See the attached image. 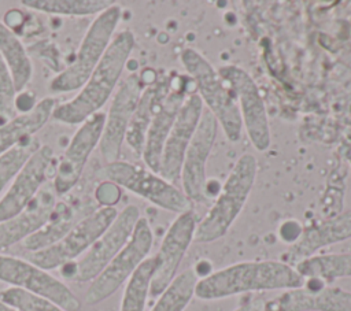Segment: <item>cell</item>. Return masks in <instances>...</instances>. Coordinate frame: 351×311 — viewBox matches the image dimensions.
I'll return each instance as SVG.
<instances>
[{
  "label": "cell",
  "mask_w": 351,
  "mask_h": 311,
  "mask_svg": "<svg viewBox=\"0 0 351 311\" xmlns=\"http://www.w3.org/2000/svg\"><path fill=\"white\" fill-rule=\"evenodd\" d=\"M106 114L99 111L84 121L58 160L53 189L58 195L70 192L80 181L90 153L99 145Z\"/></svg>",
  "instance_id": "obj_13"
},
{
  "label": "cell",
  "mask_w": 351,
  "mask_h": 311,
  "mask_svg": "<svg viewBox=\"0 0 351 311\" xmlns=\"http://www.w3.org/2000/svg\"><path fill=\"white\" fill-rule=\"evenodd\" d=\"M58 101L55 97H44L29 112L16 114L12 119L0 125V155L10 151L29 137H33L49 118Z\"/></svg>",
  "instance_id": "obj_22"
},
{
  "label": "cell",
  "mask_w": 351,
  "mask_h": 311,
  "mask_svg": "<svg viewBox=\"0 0 351 311\" xmlns=\"http://www.w3.org/2000/svg\"><path fill=\"white\" fill-rule=\"evenodd\" d=\"M293 267L303 279H317L328 285L339 278L351 277V252L313 255Z\"/></svg>",
  "instance_id": "obj_24"
},
{
  "label": "cell",
  "mask_w": 351,
  "mask_h": 311,
  "mask_svg": "<svg viewBox=\"0 0 351 311\" xmlns=\"http://www.w3.org/2000/svg\"><path fill=\"white\" fill-rule=\"evenodd\" d=\"M277 311H351V292L340 286L319 290L295 288L284 290L274 300Z\"/></svg>",
  "instance_id": "obj_21"
},
{
  "label": "cell",
  "mask_w": 351,
  "mask_h": 311,
  "mask_svg": "<svg viewBox=\"0 0 351 311\" xmlns=\"http://www.w3.org/2000/svg\"><path fill=\"white\" fill-rule=\"evenodd\" d=\"M265 304L266 301L261 297H255L251 296L248 299H245L244 301H241L234 310L232 311H263L265 310Z\"/></svg>",
  "instance_id": "obj_35"
},
{
  "label": "cell",
  "mask_w": 351,
  "mask_h": 311,
  "mask_svg": "<svg viewBox=\"0 0 351 311\" xmlns=\"http://www.w3.org/2000/svg\"><path fill=\"white\" fill-rule=\"evenodd\" d=\"M0 281L45 297L64 311L81 310V300L63 281L27 259L0 253Z\"/></svg>",
  "instance_id": "obj_11"
},
{
  "label": "cell",
  "mask_w": 351,
  "mask_h": 311,
  "mask_svg": "<svg viewBox=\"0 0 351 311\" xmlns=\"http://www.w3.org/2000/svg\"><path fill=\"white\" fill-rule=\"evenodd\" d=\"M138 219L140 210L137 206L129 204L123 207L118 211L117 218L108 229L78 260L66 263L60 267L62 277L81 284L88 281L92 282L129 241Z\"/></svg>",
  "instance_id": "obj_6"
},
{
  "label": "cell",
  "mask_w": 351,
  "mask_h": 311,
  "mask_svg": "<svg viewBox=\"0 0 351 311\" xmlns=\"http://www.w3.org/2000/svg\"><path fill=\"white\" fill-rule=\"evenodd\" d=\"M197 274L192 269L178 273L167 288L158 296L159 299L151 311H184L195 296Z\"/></svg>",
  "instance_id": "obj_28"
},
{
  "label": "cell",
  "mask_w": 351,
  "mask_h": 311,
  "mask_svg": "<svg viewBox=\"0 0 351 311\" xmlns=\"http://www.w3.org/2000/svg\"><path fill=\"white\" fill-rule=\"evenodd\" d=\"M155 267H156V259L154 255V256H148L136 269V271L126 281L119 311H144L145 310Z\"/></svg>",
  "instance_id": "obj_27"
},
{
  "label": "cell",
  "mask_w": 351,
  "mask_h": 311,
  "mask_svg": "<svg viewBox=\"0 0 351 311\" xmlns=\"http://www.w3.org/2000/svg\"><path fill=\"white\" fill-rule=\"evenodd\" d=\"M263 311H277V307H276L274 301H273V300L266 301V304H265V310H263Z\"/></svg>",
  "instance_id": "obj_37"
},
{
  "label": "cell",
  "mask_w": 351,
  "mask_h": 311,
  "mask_svg": "<svg viewBox=\"0 0 351 311\" xmlns=\"http://www.w3.org/2000/svg\"><path fill=\"white\" fill-rule=\"evenodd\" d=\"M95 200L100 207H115L122 196V188L112 181H103L95 189Z\"/></svg>",
  "instance_id": "obj_33"
},
{
  "label": "cell",
  "mask_w": 351,
  "mask_h": 311,
  "mask_svg": "<svg viewBox=\"0 0 351 311\" xmlns=\"http://www.w3.org/2000/svg\"><path fill=\"white\" fill-rule=\"evenodd\" d=\"M133 48L134 34L130 30L126 29L114 34L106 53L88 81L73 99L55 107L52 118L66 125H81L99 112L118 88Z\"/></svg>",
  "instance_id": "obj_2"
},
{
  "label": "cell",
  "mask_w": 351,
  "mask_h": 311,
  "mask_svg": "<svg viewBox=\"0 0 351 311\" xmlns=\"http://www.w3.org/2000/svg\"><path fill=\"white\" fill-rule=\"evenodd\" d=\"M152 244L154 233L149 222L147 218L140 216L129 241L90 282L85 293V301L93 306L112 296L148 258Z\"/></svg>",
  "instance_id": "obj_8"
},
{
  "label": "cell",
  "mask_w": 351,
  "mask_h": 311,
  "mask_svg": "<svg viewBox=\"0 0 351 311\" xmlns=\"http://www.w3.org/2000/svg\"><path fill=\"white\" fill-rule=\"evenodd\" d=\"M53 160V149L49 145H40L27 159L0 199V222L26 210L41 190Z\"/></svg>",
  "instance_id": "obj_16"
},
{
  "label": "cell",
  "mask_w": 351,
  "mask_h": 311,
  "mask_svg": "<svg viewBox=\"0 0 351 311\" xmlns=\"http://www.w3.org/2000/svg\"><path fill=\"white\" fill-rule=\"evenodd\" d=\"M219 77L236 97L243 127L252 147L261 152L271 142L270 125L263 99L252 77L236 64H225L218 70Z\"/></svg>",
  "instance_id": "obj_10"
},
{
  "label": "cell",
  "mask_w": 351,
  "mask_h": 311,
  "mask_svg": "<svg viewBox=\"0 0 351 311\" xmlns=\"http://www.w3.org/2000/svg\"><path fill=\"white\" fill-rule=\"evenodd\" d=\"M303 232V226L295 221V219H288L285 221L280 229H278V236L280 238L284 241V242H288V244H293L295 241H298V238L300 237Z\"/></svg>",
  "instance_id": "obj_34"
},
{
  "label": "cell",
  "mask_w": 351,
  "mask_h": 311,
  "mask_svg": "<svg viewBox=\"0 0 351 311\" xmlns=\"http://www.w3.org/2000/svg\"><path fill=\"white\" fill-rule=\"evenodd\" d=\"M143 90L144 84L137 74H129L115 89L99 142V151L106 164L119 160L126 130Z\"/></svg>",
  "instance_id": "obj_12"
},
{
  "label": "cell",
  "mask_w": 351,
  "mask_h": 311,
  "mask_svg": "<svg viewBox=\"0 0 351 311\" xmlns=\"http://www.w3.org/2000/svg\"><path fill=\"white\" fill-rule=\"evenodd\" d=\"M348 238H351V210L303 227L298 241L282 253L281 262L295 266L298 262L313 256L321 248Z\"/></svg>",
  "instance_id": "obj_18"
},
{
  "label": "cell",
  "mask_w": 351,
  "mask_h": 311,
  "mask_svg": "<svg viewBox=\"0 0 351 311\" xmlns=\"http://www.w3.org/2000/svg\"><path fill=\"white\" fill-rule=\"evenodd\" d=\"M55 204L51 190H40L25 211L0 222V252L40 230L49 219Z\"/></svg>",
  "instance_id": "obj_19"
},
{
  "label": "cell",
  "mask_w": 351,
  "mask_h": 311,
  "mask_svg": "<svg viewBox=\"0 0 351 311\" xmlns=\"http://www.w3.org/2000/svg\"><path fill=\"white\" fill-rule=\"evenodd\" d=\"M181 63L192 77L199 97L206 108L215 116L230 142H239L243 136V122L234 95L214 70L211 63L196 49L185 48L181 52Z\"/></svg>",
  "instance_id": "obj_4"
},
{
  "label": "cell",
  "mask_w": 351,
  "mask_h": 311,
  "mask_svg": "<svg viewBox=\"0 0 351 311\" xmlns=\"http://www.w3.org/2000/svg\"><path fill=\"white\" fill-rule=\"evenodd\" d=\"M185 93L182 90H169L158 110L155 111L151 123L148 126L144 148L141 158L147 166L154 173H159L162 151L165 142L169 137L171 126L176 121V116L185 100Z\"/></svg>",
  "instance_id": "obj_20"
},
{
  "label": "cell",
  "mask_w": 351,
  "mask_h": 311,
  "mask_svg": "<svg viewBox=\"0 0 351 311\" xmlns=\"http://www.w3.org/2000/svg\"><path fill=\"white\" fill-rule=\"evenodd\" d=\"M203 108V101L199 95L192 93L185 97L176 116L162 151L158 173L170 184L176 185V182L180 181L184 156L200 122Z\"/></svg>",
  "instance_id": "obj_17"
},
{
  "label": "cell",
  "mask_w": 351,
  "mask_h": 311,
  "mask_svg": "<svg viewBox=\"0 0 351 311\" xmlns=\"http://www.w3.org/2000/svg\"><path fill=\"white\" fill-rule=\"evenodd\" d=\"M74 225V210L69 204L59 201L55 204L47 223L23 240L22 247L29 252L44 249L59 241Z\"/></svg>",
  "instance_id": "obj_26"
},
{
  "label": "cell",
  "mask_w": 351,
  "mask_h": 311,
  "mask_svg": "<svg viewBox=\"0 0 351 311\" xmlns=\"http://www.w3.org/2000/svg\"><path fill=\"white\" fill-rule=\"evenodd\" d=\"M117 215L118 210L115 207H99L75 222V225L55 244L30 252L27 260L47 271L60 269L63 264L74 262L108 229Z\"/></svg>",
  "instance_id": "obj_9"
},
{
  "label": "cell",
  "mask_w": 351,
  "mask_h": 311,
  "mask_svg": "<svg viewBox=\"0 0 351 311\" xmlns=\"http://www.w3.org/2000/svg\"><path fill=\"white\" fill-rule=\"evenodd\" d=\"M0 300L19 311H64L56 303L45 297L12 286L0 290Z\"/></svg>",
  "instance_id": "obj_31"
},
{
  "label": "cell",
  "mask_w": 351,
  "mask_h": 311,
  "mask_svg": "<svg viewBox=\"0 0 351 311\" xmlns=\"http://www.w3.org/2000/svg\"><path fill=\"white\" fill-rule=\"evenodd\" d=\"M217 132L218 122L215 116L207 108H203L200 122L185 152L180 175L182 192L191 201L204 203L207 200L204 195L207 182L206 164L214 147Z\"/></svg>",
  "instance_id": "obj_15"
},
{
  "label": "cell",
  "mask_w": 351,
  "mask_h": 311,
  "mask_svg": "<svg viewBox=\"0 0 351 311\" xmlns=\"http://www.w3.org/2000/svg\"><path fill=\"white\" fill-rule=\"evenodd\" d=\"M304 279L281 260H248L215 270L197 279L195 297L219 300L241 293L302 288Z\"/></svg>",
  "instance_id": "obj_1"
},
{
  "label": "cell",
  "mask_w": 351,
  "mask_h": 311,
  "mask_svg": "<svg viewBox=\"0 0 351 311\" xmlns=\"http://www.w3.org/2000/svg\"><path fill=\"white\" fill-rule=\"evenodd\" d=\"M0 311H19V310H16V308H14V307H11V306H8V304H5L4 301L0 300Z\"/></svg>",
  "instance_id": "obj_36"
},
{
  "label": "cell",
  "mask_w": 351,
  "mask_h": 311,
  "mask_svg": "<svg viewBox=\"0 0 351 311\" xmlns=\"http://www.w3.org/2000/svg\"><path fill=\"white\" fill-rule=\"evenodd\" d=\"M0 56L5 62L12 75L16 92H22L29 84L33 66L30 58L22 44V41L15 36V33L0 22Z\"/></svg>",
  "instance_id": "obj_25"
},
{
  "label": "cell",
  "mask_w": 351,
  "mask_h": 311,
  "mask_svg": "<svg viewBox=\"0 0 351 311\" xmlns=\"http://www.w3.org/2000/svg\"><path fill=\"white\" fill-rule=\"evenodd\" d=\"M103 175L106 179L166 211L182 214L192 210V201L181 189L140 164L117 160L103 167Z\"/></svg>",
  "instance_id": "obj_7"
},
{
  "label": "cell",
  "mask_w": 351,
  "mask_h": 311,
  "mask_svg": "<svg viewBox=\"0 0 351 311\" xmlns=\"http://www.w3.org/2000/svg\"><path fill=\"white\" fill-rule=\"evenodd\" d=\"M21 4L45 14L86 16L99 15L115 3L111 0H23Z\"/></svg>",
  "instance_id": "obj_29"
},
{
  "label": "cell",
  "mask_w": 351,
  "mask_h": 311,
  "mask_svg": "<svg viewBox=\"0 0 351 311\" xmlns=\"http://www.w3.org/2000/svg\"><path fill=\"white\" fill-rule=\"evenodd\" d=\"M196 225V214L189 210L178 214L166 230L155 255L156 267L149 288L151 297H158L177 275L178 267L193 241Z\"/></svg>",
  "instance_id": "obj_14"
},
{
  "label": "cell",
  "mask_w": 351,
  "mask_h": 311,
  "mask_svg": "<svg viewBox=\"0 0 351 311\" xmlns=\"http://www.w3.org/2000/svg\"><path fill=\"white\" fill-rule=\"evenodd\" d=\"M121 16L122 8L118 4H112L96 15L80 44L73 63L49 82L51 93H69L84 86L106 53Z\"/></svg>",
  "instance_id": "obj_5"
},
{
  "label": "cell",
  "mask_w": 351,
  "mask_h": 311,
  "mask_svg": "<svg viewBox=\"0 0 351 311\" xmlns=\"http://www.w3.org/2000/svg\"><path fill=\"white\" fill-rule=\"evenodd\" d=\"M40 145L41 144L36 137H29L10 151L0 155V199L4 195V189L12 182L18 171L38 149Z\"/></svg>",
  "instance_id": "obj_30"
},
{
  "label": "cell",
  "mask_w": 351,
  "mask_h": 311,
  "mask_svg": "<svg viewBox=\"0 0 351 311\" xmlns=\"http://www.w3.org/2000/svg\"><path fill=\"white\" fill-rule=\"evenodd\" d=\"M167 93L169 88L162 84L152 85L143 90L125 136V141L128 142L129 148L133 151L134 155L141 156L145 134L151 123V119Z\"/></svg>",
  "instance_id": "obj_23"
},
{
  "label": "cell",
  "mask_w": 351,
  "mask_h": 311,
  "mask_svg": "<svg viewBox=\"0 0 351 311\" xmlns=\"http://www.w3.org/2000/svg\"><path fill=\"white\" fill-rule=\"evenodd\" d=\"M258 173L256 158L247 152L234 163L207 214L197 222L193 241L208 244L222 238L243 211Z\"/></svg>",
  "instance_id": "obj_3"
},
{
  "label": "cell",
  "mask_w": 351,
  "mask_h": 311,
  "mask_svg": "<svg viewBox=\"0 0 351 311\" xmlns=\"http://www.w3.org/2000/svg\"><path fill=\"white\" fill-rule=\"evenodd\" d=\"M16 93L18 92L15 89V84L10 73V69L0 56V116L7 118V121L16 116Z\"/></svg>",
  "instance_id": "obj_32"
}]
</instances>
